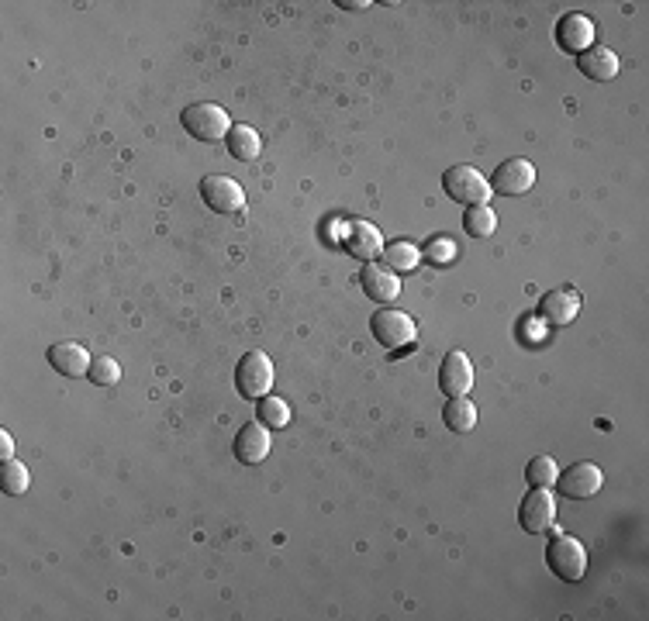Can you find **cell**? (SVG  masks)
<instances>
[{"label":"cell","instance_id":"obj_1","mask_svg":"<svg viewBox=\"0 0 649 621\" xmlns=\"http://www.w3.org/2000/svg\"><path fill=\"white\" fill-rule=\"evenodd\" d=\"M370 332L384 349H411L418 342V325L408 311L384 308L370 318Z\"/></svg>","mask_w":649,"mask_h":621},{"label":"cell","instance_id":"obj_2","mask_svg":"<svg viewBox=\"0 0 649 621\" xmlns=\"http://www.w3.org/2000/svg\"><path fill=\"white\" fill-rule=\"evenodd\" d=\"M546 566L563 584H577L587 573V549L580 546L574 535H556L546 546Z\"/></svg>","mask_w":649,"mask_h":621},{"label":"cell","instance_id":"obj_3","mask_svg":"<svg viewBox=\"0 0 649 621\" xmlns=\"http://www.w3.org/2000/svg\"><path fill=\"white\" fill-rule=\"evenodd\" d=\"M442 187H446L449 201H456V204L477 207V204L491 201V180L480 170H473V166H449V170L442 173Z\"/></svg>","mask_w":649,"mask_h":621},{"label":"cell","instance_id":"obj_4","mask_svg":"<svg viewBox=\"0 0 649 621\" xmlns=\"http://www.w3.org/2000/svg\"><path fill=\"white\" fill-rule=\"evenodd\" d=\"M180 121H183V128H187V135H194L197 142H218V138H228V132H232L228 111L211 101L190 104L187 111L180 114Z\"/></svg>","mask_w":649,"mask_h":621},{"label":"cell","instance_id":"obj_5","mask_svg":"<svg viewBox=\"0 0 649 621\" xmlns=\"http://www.w3.org/2000/svg\"><path fill=\"white\" fill-rule=\"evenodd\" d=\"M235 387H239L242 397H256L263 401L273 390V363L266 352H246L242 363L235 366Z\"/></svg>","mask_w":649,"mask_h":621},{"label":"cell","instance_id":"obj_6","mask_svg":"<svg viewBox=\"0 0 649 621\" xmlns=\"http://www.w3.org/2000/svg\"><path fill=\"white\" fill-rule=\"evenodd\" d=\"M518 521H522V528L529 535H542L553 528L556 501H553V494H549V487H532L529 494H525L522 508H518Z\"/></svg>","mask_w":649,"mask_h":621},{"label":"cell","instance_id":"obj_7","mask_svg":"<svg viewBox=\"0 0 649 621\" xmlns=\"http://www.w3.org/2000/svg\"><path fill=\"white\" fill-rule=\"evenodd\" d=\"M532 183H536V166L522 156H511L505 163L494 170L491 176V190H498L501 197H518V194H529Z\"/></svg>","mask_w":649,"mask_h":621},{"label":"cell","instance_id":"obj_8","mask_svg":"<svg viewBox=\"0 0 649 621\" xmlns=\"http://www.w3.org/2000/svg\"><path fill=\"white\" fill-rule=\"evenodd\" d=\"M201 197L204 204L211 207V211L218 214H235L246 207V194H242V187L232 180V176H221V173H211L201 180Z\"/></svg>","mask_w":649,"mask_h":621},{"label":"cell","instance_id":"obj_9","mask_svg":"<svg viewBox=\"0 0 649 621\" xmlns=\"http://www.w3.org/2000/svg\"><path fill=\"white\" fill-rule=\"evenodd\" d=\"M601 483H605V473H601V466H594V463H574L567 473L556 477L560 494L570 497V501H587V497H594L601 490Z\"/></svg>","mask_w":649,"mask_h":621},{"label":"cell","instance_id":"obj_10","mask_svg":"<svg viewBox=\"0 0 649 621\" xmlns=\"http://www.w3.org/2000/svg\"><path fill=\"white\" fill-rule=\"evenodd\" d=\"M342 245H346L349 256L363 259V263H373V256H380V249H384V235H380V228L370 225V221L353 218L342 228Z\"/></svg>","mask_w":649,"mask_h":621},{"label":"cell","instance_id":"obj_11","mask_svg":"<svg viewBox=\"0 0 649 621\" xmlns=\"http://www.w3.org/2000/svg\"><path fill=\"white\" fill-rule=\"evenodd\" d=\"M439 387L449 397H467L473 390V366L463 349H453L439 366Z\"/></svg>","mask_w":649,"mask_h":621},{"label":"cell","instance_id":"obj_12","mask_svg":"<svg viewBox=\"0 0 649 621\" xmlns=\"http://www.w3.org/2000/svg\"><path fill=\"white\" fill-rule=\"evenodd\" d=\"M594 21L587 18V14H580V11H570V14H563L560 18V25H556V42L563 45L567 52H587L594 45Z\"/></svg>","mask_w":649,"mask_h":621},{"label":"cell","instance_id":"obj_13","mask_svg":"<svg viewBox=\"0 0 649 621\" xmlns=\"http://www.w3.org/2000/svg\"><path fill=\"white\" fill-rule=\"evenodd\" d=\"M363 283V294L377 304H394L401 297V283H397V273L391 266H380V263H366L360 273Z\"/></svg>","mask_w":649,"mask_h":621},{"label":"cell","instance_id":"obj_14","mask_svg":"<svg viewBox=\"0 0 649 621\" xmlns=\"http://www.w3.org/2000/svg\"><path fill=\"white\" fill-rule=\"evenodd\" d=\"M577 314H580V297L574 294V290H567V287L549 290V294L542 297V304H539V318L546 321V325H553V328L570 325Z\"/></svg>","mask_w":649,"mask_h":621},{"label":"cell","instance_id":"obj_15","mask_svg":"<svg viewBox=\"0 0 649 621\" xmlns=\"http://www.w3.org/2000/svg\"><path fill=\"white\" fill-rule=\"evenodd\" d=\"M49 366L56 373H63V377H87L94 359H90V352L80 342H56L49 349Z\"/></svg>","mask_w":649,"mask_h":621},{"label":"cell","instance_id":"obj_16","mask_svg":"<svg viewBox=\"0 0 649 621\" xmlns=\"http://www.w3.org/2000/svg\"><path fill=\"white\" fill-rule=\"evenodd\" d=\"M580 73L587 76V80H594V83H608V80H615L618 76V69H622V63H618V56L612 49H605V45H591L587 52H580Z\"/></svg>","mask_w":649,"mask_h":621},{"label":"cell","instance_id":"obj_17","mask_svg":"<svg viewBox=\"0 0 649 621\" xmlns=\"http://www.w3.org/2000/svg\"><path fill=\"white\" fill-rule=\"evenodd\" d=\"M270 432L263 425H246L235 439V459L246 466H259L266 456H270Z\"/></svg>","mask_w":649,"mask_h":621},{"label":"cell","instance_id":"obj_18","mask_svg":"<svg viewBox=\"0 0 649 621\" xmlns=\"http://www.w3.org/2000/svg\"><path fill=\"white\" fill-rule=\"evenodd\" d=\"M442 421H446L449 432L467 435L477 428V404H473L470 397H449L446 411H442Z\"/></svg>","mask_w":649,"mask_h":621},{"label":"cell","instance_id":"obj_19","mask_svg":"<svg viewBox=\"0 0 649 621\" xmlns=\"http://www.w3.org/2000/svg\"><path fill=\"white\" fill-rule=\"evenodd\" d=\"M228 152L239 163H253V159H259V152H263V138L249 125H232V132H228Z\"/></svg>","mask_w":649,"mask_h":621},{"label":"cell","instance_id":"obj_20","mask_svg":"<svg viewBox=\"0 0 649 621\" xmlns=\"http://www.w3.org/2000/svg\"><path fill=\"white\" fill-rule=\"evenodd\" d=\"M418 263H422V249H415L408 239H397L384 249V266H391L397 273L418 270Z\"/></svg>","mask_w":649,"mask_h":621},{"label":"cell","instance_id":"obj_21","mask_svg":"<svg viewBox=\"0 0 649 621\" xmlns=\"http://www.w3.org/2000/svg\"><path fill=\"white\" fill-rule=\"evenodd\" d=\"M463 228H467V235H473V239H491L498 232V214L487 204H477L463 214Z\"/></svg>","mask_w":649,"mask_h":621},{"label":"cell","instance_id":"obj_22","mask_svg":"<svg viewBox=\"0 0 649 621\" xmlns=\"http://www.w3.org/2000/svg\"><path fill=\"white\" fill-rule=\"evenodd\" d=\"M556 477H560V466H556L553 456H536L529 466H525V480H529V487H553Z\"/></svg>","mask_w":649,"mask_h":621},{"label":"cell","instance_id":"obj_23","mask_svg":"<svg viewBox=\"0 0 649 621\" xmlns=\"http://www.w3.org/2000/svg\"><path fill=\"white\" fill-rule=\"evenodd\" d=\"M259 421L270 428H287L290 425V408L287 401H280V397L266 394L263 401H259Z\"/></svg>","mask_w":649,"mask_h":621},{"label":"cell","instance_id":"obj_24","mask_svg":"<svg viewBox=\"0 0 649 621\" xmlns=\"http://www.w3.org/2000/svg\"><path fill=\"white\" fill-rule=\"evenodd\" d=\"M0 487H4V494L21 497L28 490V470L21 463H14V459H7L4 470H0Z\"/></svg>","mask_w":649,"mask_h":621},{"label":"cell","instance_id":"obj_25","mask_svg":"<svg viewBox=\"0 0 649 621\" xmlns=\"http://www.w3.org/2000/svg\"><path fill=\"white\" fill-rule=\"evenodd\" d=\"M422 256L435 266H449L456 259V242L446 239V235H435V239H429V245H425Z\"/></svg>","mask_w":649,"mask_h":621},{"label":"cell","instance_id":"obj_26","mask_svg":"<svg viewBox=\"0 0 649 621\" xmlns=\"http://www.w3.org/2000/svg\"><path fill=\"white\" fill-rule=\"evenodd\" d=\"M87 377L94 380L97 387H114V383L121 380V366L114 363L111 356H101V359H94V366H90Z\"/></svg>","mask_w":649,"mask_h":621},{"label":"cell","instance_id":"obj_27","mask_svg":"<svg viewBox=\"0 0 649 621\" xmlns=\"http://www.w3.org/2000/svg\"><path fill=\"white\" fill-rule=\"evenodd\" d=\"M11 452H14L11 435H7V432H0V459H4V463H7V459H11Z\"/></svg>","mask_w":649,"mask_h":621},{"label":"cell","instance_id":"obj_28","mask_svg":"<svg viewBox=\"0 0 649 621\" xmlns=\"http://www.w3.org/2000/svg\"><path fill=\"white\" fill-rule=\"evenodd\" d=\"M339 7H346V11H360V7H370L366 0H339Z\"/></svg>","mask_w":649,"mask_h":621}]
</instances>
